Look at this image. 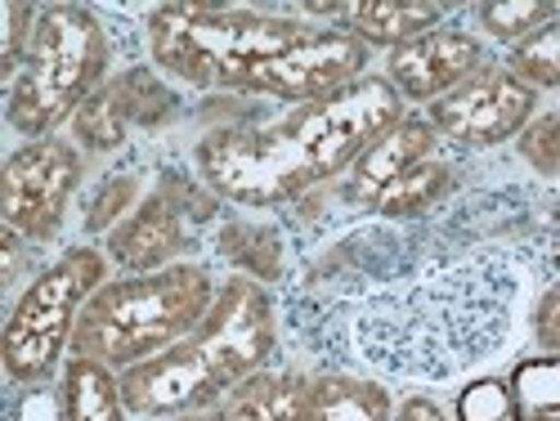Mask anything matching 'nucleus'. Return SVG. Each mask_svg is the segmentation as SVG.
<instances>
[{
  "instance_id": "27",
  "label": "nucleus",
  "mask_w": 560,
  "mask_h": 421,
  "mask_svg": "<svg viewBox=\"0 0 560 421\" xmlns=\"http://www.w3.org/2000/svg\"><path fill=\"white\" fill-rule=\"evenodd\" d=\"M395 421H457V417H448L435 399H427V395H408L399 408H395Z\"/></svg>"
},
{
  "instance_id": "4",
  "label": "nucleus",
  "mask_w": 560,
  "mask_h": 421,
  "mask_svg": "<svg viewBox=\"0 0 560 421\" xmlns=\"http://www.w3.org/2000/svg\"><path fill=\"white\" fill-rule=\"evenodd\" d=\"M220 283L207 265L179 260L158 273H121L85 301L72 354L95 359L108 372L139 367L184 337H194L202 318L211 314Z\"/></svg>"
},
{
  "instance_id": "18",
  "label": "nucleus",
  "mask_w": 560,
  "mask_h": 421,
  "mask_svg": "<svg viewBox=\"0 0 560 421\" xmlns=\"http://www.w3.org/2000/svg\"><path fill=\"white\" fill-rule=\"evenodd\" d=\"M63 421H135L121 404V382L95 359H68L63 363V386H59Z\"/></svg>"
},
{
  "instance_id": "14",
  "label": "nucleus",
  "mask_w": 560,
  "mask_h": 421,
  "mask_svg": "<svg viewBox=\"0 0 560 421\" xmlns=\"http://www.w3.org/2000/svg\"><path fill=\"white\" fill-rule=\"evenodd\" d=\"M108 260L121 269V273H158V269H171L179 265V256L189 252V224H184V211L158 189V194H144L139 202L108 238Z\"/></svg>"
},
{
  "instance_id": "20",
  "label": "nucleus",
  "mask_w": 560,
  "mask_h": 421,
  "mask_svg": "<svg viewBox=\"0 0 560 421\" xmlns=\"http://www.w3.org/2000/svg\"><path fill=\"white\" fill-rule=\"evenodd\" d=\"M516 421H560V354L521 359L506 377Z\"/></svg>"
},
{
  "instance_id": "16",
  "label": "nucleus",
  "mask_w": 560,
  "mask_h": 421,
  "mask_svg": "<svg viewBox=\"0 0 560 421\" xmlns=\"http://www.w3.org/2000/svg\"><path fill=\"white\" fill-rule=\"evenodd\" d=\"M395 408L399 404L382 382L332 367V372L310 377L301 421H395Z\"/></svg>"
},
{
  "instance_id": "19",
  "label": "nucleus",
  "mask_w": 560,
  "mask_h": 421,
  "mask_svg": "<svg viewBox=\"0 0 560 421\" xmlns=\"http://www.w3.org/2000/svg\"><path fill=\"white\" fill-rule=\"evenodd\" d=\"M453 184H457V166L444 162V157H431L422 166H412L408 175H399L390 189L372 202V215L377 220H427L448 194H453Z\"/></svg>"
},
{
  "instance_id": "21",
  "label": "nucleus",
  "mask_w": 560,
  "mask_h": 421,
  "mask_svg": "<svg viewBox=\"0 0 560 421\" xmlns=\"http://www.w3.org/2000/svg\"><path fill=\"white\" fill-rule=\"evenodd\" d=\"M556 14H560V5H551V0H485V5H476V27L489 40L516 50L521 40H529Z\"/></svg>"
},
{
  "instance_id": "9",
  "label": "nucleus",
  "mask_w": 560,
  "mask_h": 421,
  "mask_svg": "<svg viewBox=\"0 0 560 421\" xmlns=\"http://www.w3.org/2000/svg\"><path fill=\"white\" fill-rule=\"evenodd\" d=\"M534 117H538V95L521 77H511L502 63L480 68L453 95L427 108V121L440 130L444 144L466 149V153H485V149L506 144V139H521V130Z\"/></svg>"
},
{
  "instance_id": "12",
  "label": "nucleus",
  "mask_w": 560,
  "mask_h": 421,
  "mask_svg": "<svg viewBox=\"0 0 560 421\" xmlns=\"http://www.w3.org/2000/svg\"><path fill=\"white\" fill-rule=\"evenodd\" d=\"M179 113L175 95L149 68L108 77L72 117V144L85 153H113L126 144L130 126H166Z\"/></svg>"
},
{
  "instance_id": "26",
  "label": "nucleus",
  "mask_w": 560,
  "mask_h": 421,
  "mask_svg": "<svg viewBox=\"0 0 560 421\" xmlns=\"http://www.w3.org/2000/svg\"><path fill=\"white\" fill-rule=\"evenodd\" d=\"M534 341L542 354H560V283L534 301Z\"/></svg>"
},
{
  "instance_id": "11",
  "label": "nucleus",
  "mask_w": 560,
  "mask_h": 421,
  "mask_svg": "<svg viewBox=\"0 0 560 421\" xmlns=\"http://www.w3.org/2000/svg\"><path fill=\"white\" fill-rule=\"evenodd\" d=\"M480 68H489V50H485L480 32L444 23L427 36L399 45V50H390L382 77L399 90L404 104H427L431 108L435 100L453 95L462 81H471Z\"/></svg>"
},
{
  "instance_id": "22",
  "label": "nucleus",
  "mask_w": 560,
  "mask_h": 421,
  "mask_svg": "<svg viewBox=\"0 0 560 421\" xmlns=\"http://www.w3.org/2000/svg\"><path fill=\"white\" fill-rule=\"evenodd\" d=\"M502 68L521 77L534 95L538 90H560V14L547 27H538L529 40H521L516 50H506Z\"/></svg>"
},
{
  "instance_id": "2",
  "label": "nucleus",
  "mask_w": 560,
  "mask_h": 421,
  "mask_svg": "<svg viewBox=\"0 0 560 421\" xmlns=\"http://www.w3.org/2000/svg\"><path fill=\"white\" fill-rule=\"evenodd\" d=\"M399 117H408L399 90L382 72H368L337 95L296 104L265 126L211 130L198 144V175L215 198L269 211L328 189Z\"/></svg>"
},
{
  "instance_id": "13",
  "label": "nucleus",
  "mask_w": 560,
  "mask_h": 421,
  "mask_svg": "<svg viewBox=\"0 0 560 421\" xmlns=\"http://www.w3.org/2000/svg\"><path fill=\"white\" fill-rule=\"evenodd\" d=\"M440 144H444V139L427 121V113L422 117L408 113V117H399L395 126H386L377 139H372V144L350 162V171L341 179H332V189H337V198L346 207L372 211V202H377L399 175H408L412 166L431 162L440 153Z\"/></svg>"
},
{
  "instance_id": "6",
  "label": "nucleus",
  "mask_w": 560,
  "mask_h": 421,
  "mask_svg": "<svg viewBox=\"0 0 560 421\" xmlns=\"http://www.w3.org/2000/svg\"><path fill=\"white\" fill-rule=\"evenodd\" d=\"M113 32L90 5H40L19 77L5 85V117L19 135L50 139L108 81Z\"/></svg>"
},
{
  "instance_id": "28",
  "label": "nucleus",
  "mask_w": 560,
  "mask_h": 421,
  "mask_svg": "<svg viewBox=\"0 0 560 421\" xmlns=\"http://www.w3.org/2000/svg\"><path fill=\"white\" fill-rule=\"evenodd\" d=\"M171 421H224L220 408H207V412H184V417H171Z\"/></svg>"
},
{
  "instance_id": "3",
  "label": "nucleus",
  "mask_w": 560,
  "mask_h": 421,
  "mask_svg": "<svg viewBox=\"0 0 560 421\" xmlns=\"http://www.w3.org/2000/svg\"><path fill=\"white\" fill-rule=\"evenodd\" d=\"M278 354V301L265 283L233 273L194 337L166 354L117 372L121 404L135 421H171L184 412L220 408L243 382L265 372Z\"/></svg>"
},
{
  "instance_id": "5",
  "label": "nucleus",
  "mask_w": 560,
  "mask_h": 421,
  "mask_svg": "<svg viewBox=\"0 0 560 421\" xmlns=\"http://www.w3.org/2000/svg\"><path fill=\"white\" fill-rule=\"evenodd\" d=\"M314 27L323 23L247 5H158L144 23L158 72L194 90H229V95H238V85L265 59L301 45Z\"/></svg>"
},
{
  "instance_id": "10",
  "label": "nucleus",
  "mask_w": 560,
  "mask_h": 421,
  "mask_svg": "<svg viewBox=\"0 0 560 421\" xmlns=\"http://www.w3.org/2000/svg\"><path fill=\"white\" fill-rule=\"evenodd\" d=\"M368 45L359 36H350L346 27H314L301 45L292 50L265 59L243 85L238 95L247 100H278V104H314V100H328L337 90H346L350 81L368 77Z\"/></svg>"
},
{
  "instance_id": "17",
  "label": "nucleus",
  "mask_w": 560,
  "mask_h": 421,
  "mask_svg": "<svg viewBox=\"0 0 560 421\" xmlns=\"http://www.w3.org/2000/svg\"><path fill=\"white\" fill-rule=\"evenodd\" d=\"M305 395H310V377L265 367L252 382H243L238 390H233L220 404V412H224V421H301L305 417Z\"/></svg>"
},
{
  "instance_id": "7",
  "label": "nucleus",
  "mask_w": 560,
  "mask_h": 421,
  "mask_svg": "<svg viewBox=\"0 0 560 421\" xmlns=\"http://www.w3.org/2000/svg\"><path fill=\"white\" fill-rule=\"evenodd\" d=\"M108 283V252L72 247L55 265L32 273V283L14 301L5 332H0V367L14 386H50V377L68 363L72 337L85 301Z\"/></svg>"
},
{
  "instance_id": "15",
  "label": "nucleus",
  "mask_w": 560,
  "mask_h": 421,
  "mask_svg": "<svg viewBox=\"0 0 560 421\" xmlns=\"http://www.w3.org/2000/svg\"><path fill=\"white\" fill-rule=\"evenodd\" d=\"M448 5L440 0H359L341 10V23L350 36H359L368 50H399V45L444 27Z\"/></svg>"
},
{
  "instance_id": "25",
  "label": "nucleus",
  "mask_w": 560,
  "mask_h": 421,
  "mask_svg": "<svg viewBox=\"0 0 560 421\" xmlns=\"http://www.w3.org/2000/svg\"><path fill=\"white\" fill-rule=\"evenodd\" d=\"M139 202H144V198H139V179L135 175H121V179H113V184H104V189H100V198H95V207H90V215H85V224L90 229H117Z\"/></svg>"
},
{
  "instance_id": "1",
  "label": "nucleus",
  "mask_w": 560,
  "mask_h": 421,
  "mask_svg": "<svg viewBox=\"0 0 560 421\" xmlns=\"http://www.w3.org/2000/svg\"><path fill=\"white\" fill-rule=\"evenodd\" d=\"M521 265L427 220H368L283 292L296 346L341 372L453 382L493 359L516 323Z\"/></svg>"
},
{
  "instance_id": "24",
  "label": "nucleus",
  "mask_w": 560,
  "mask_h": 421,
  "mask_svg": "<svg viewBox=\"0 0 560 421\" xmlns=\"http://www.w3.org/2000/svg\"><path fill=\"white\" fill-rule=\"evenodd\" d=\"M521 153L538 175H560V113H542L521 130Z\"/></svg>"
},
{
  "instance_id": "23",
  "label": "nucleus",
  "mask_w": 560,
  "mask_h": 421,
  "mask_svg": "<svg viewBox=\"0 0 560 421\" xmlns=\"http://www.w3.org/2000/svg\"><path fill=\"white\" fill-rule=\"evenodd\" d=\"M457 421H516V404H511V386L498 377L471 382L457 395Z\"/></svg>"
},
{
  "instance_id": "8",
  "label": "nucleus",
  "mask_w": 560,
  "mask_h": 421,
  "mask_svg": "<svg viewBox=\"0 0 560 421\" xmlns=\"http://www.w3.org/2000/svg\"><path fill=\"white\" fill-rule=\"evenodd\" d=\"M81 149L72 139H32L14 149L0 171V220L27 247H45L59 238L72 194L81 189Z\"/></svg>"
}]
</instances>
